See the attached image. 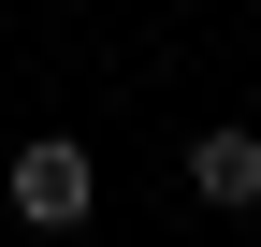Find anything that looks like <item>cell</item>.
<instances>
[{
    "instance_id": "obj_2",
    "label": "cell",
    "mask_w": 261,
    "mask_h": 247,
    "mask_svg": "<svg viewBox=\"0 0 261 247\" xmlns=\"http://www.w3.org/2000/svg\"><path fill=\"white\" fill-rule=\"evenodd\" d=\"M189 204H218V218H247V204H261V131H247V116L189 131Z\"/></svg>"
},
{
    "instance_id": "obj_1",
    "label": "cell",
    "mask_w": 261,
    "mask_h": 247,
    "mask_svg": "<svg viewBox=\"0 0 261 247\" xmlns=\"http://www.w3.org/2000/svg\"><path fill=\"white\" fill-rule=\"evenodd\" d=\"M0 204H15L29 233H87V204H102V160H87L73 131H29L15 160H0Z\"/></svg>"
}]
</instances>
